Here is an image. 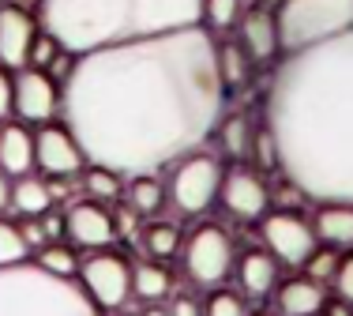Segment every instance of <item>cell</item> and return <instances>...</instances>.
Masks as SVG:
<instances>
[{
  "label": "cell",
  "instance_id": "obj_1",
  "mask_svg": "<svg viewBox=\"0 0 353 316\" xmlns=\"http://www.w3.org/2000/svg\"><path fill=\"white\" fill-rule=\"evenodd\" d=\"M225 113L218 41L207 27L124 41L75 57L61 117L87 166L143 177L207 144Z\"/></svg>",
  "mask_w": 353,
  "mask_h": 316
},
{
  "label": "cell",
  "instance_id": "obj_2",
  "mask_svg": "<svg viewBox=\"0 0 353 316\" xmlns=\"http://www.w3.org/2000/svg\"><path fill=\"white\" fill-rule=\"evenodd\" d=\"M279 170L316 204H353V30L285 53L267 90Z\"/></svg>",
  "mask_w": 353,
  "mask_h": 316
},
{
  "label": "cell",
  "instance_id": "obj_3",
  "mask_svg": "<svg viewBox=\"0 0 353 316\" xmlns=\"http://www.w3.org/2000/svg\"><path fill=\"white\" fill-rule=\"evenodd\" d=\"M38 27L64 53L143 41L173 30L203 27V0H41Z\"/></svg>",
  "mask_w": 353,
  "mask_h": 316
},
{
  "label": "cell",
  "instance_id": "obj_4",
  "mask_svg": "<svg viewBox=\"0 0 353 316\" xmlns=\"http://www.w3.org/2000/svg\"><path fill=\"white\" fill-rule=\"evenodd\" d=\"M0 316H102L79 279H61L41 264L0 268Z\"/></svg>",
  "mask_w": 353,
  "mask_h": 316
},
{
  "label": "cell",
  "instance_id": "obj_5",
  "mask_svg": "<svg viewBox=\"0 0 353 316\" xmlns=\"http://www.w3.org/2000/svg\"><path fill=\"white\" fill-rule=\"evenodd\" d=\"M274 23L282 53H297L353 30V0H282Z\"/></svg>",
  "mask_w": 353,
  "mask_h": 316
},
{
  "label": "cell",
  "instance_id": "obj_6",
  "mask_svg": "<svg viewBox=\"0 0 353 316\" xmlns=\"http://www.w3.org/2000/svg\"><path fill=\"white\" fill-rule=\"evenodd\" d=\"M222 177H225V170L214 155L192 151L188 158H181V162L173 166L165 196H170V204L181 215H203L218 199V192H222Z\"/></svg>",
  "mask_w": 353,
  "mask_h": 316
},
{
  "label": "cell",
  "instance_id": "obj_7",
  "mask_svg": "<svg viewBox=\"0 0 353 316\" xmlns=\"http://www.w3.org/2000/svg\"><path fill=\"white\" fill-rule=\"evenodd\" d=\"M233 237L225 234L222 226L207 222V226H196L181 245V260H184V275H188L196 286H218V282L230 279L233 271Z\"/></svg>",
  "mask_w": 353,
  "mask_h": 316
},
{
  "label": "cell",
  "instance_id": "obj_8",
  "mask_svg": "<svg viewBox=\"0 0 353 316\" xmlns=\"http://www.w3.org/2000/svg\"><path fill=\"white\" fill-rule=\"evenodd\" d=\"M259 237H263L267 253H271L279 264H285V268H305V264L316 256V245H319L312 222H305L301 215H293V211L263 215Z\"/></svg>",
  "mask_w": 353,
  "mask_h": 316
},
{
  "label": "cell",
  "instance_id": "obj_9",
  "mask_svg": "<svg viewBox=\"0 0 353 316\" xmlns=\"http://www.w3.org/2000/svg\"><path fill=\"white\" fill-rule=\"evenodd\" d=\"M79 282L94 297L98 309H117L132 302V264L109 248H98L79 264Z\"/></svg>",
  "mask_w": 353,
  "mask_h": 316
},
{
  "label": "cell",
  "instance_id": "obj_10",
  "mask_svg": "<svg viewBox=\"0 0 353 316\" xmlns=\"http://www.w3.org/2000/svg\"><path fill=\"white\" fill-rule=\"evenodd\" d=\"M15 83V102L12 113L23 124H49L61 113V83L41 68H19L12 76Z\"/></svg>",
  "mask_w": 353,
  "mask_h": 316
},
{
  "label": "cell",
  "instance_id": "obj_11",
  "mask_svg": "<svg viewBox=\"0 0 353 316\" xmlns=\"http://www.w3.org/2000/svg\"><path fill=\"white\" fill-rule=\"evenodd\" d=\"M34 170H41L46 177H79L87 170V155L68 132V124L49 121L34 132Z\"/></svg>",
  "mask_w": 353,
  "mask_h": 316
},
{
  "label": "cell",
  "instance_id": "obj_12",
  "mask_svg": "<svg viewBox=\"0 0 353 316\" xmlns=\"http://www.w3.org/2000/svg\"><path fill=\"white\" fill-rule=\"evenodd\" d=\"M218 199H222V207L233 215V219H241V222L263 219L267 207H271V192H267L263 173L252 170V166H233V170H225Z\"/></svg>",
  "mask_w": 353,
  "mask_h": 316
},
{
  "label": "cell",
  "instance_id": "obj_13",
  "mask_svg": "<svg viewBox=\"0 0 353 316\" xmlns=\"http://www.w3.org/2000/svg\"><path fill=\"white\" fill-rule=\"evenodd\" d=\"M64 237H72V245L87 248V253H98L117 241V219L98 199H75L64 211Z\"/></svg>",
  "mask_w": 353,
  "mask_h": 316
},
{
  "label": "cell",
  "instance_id": "obj_14",
  "mask_svg": "<svg viewBox=\"0 0 353 316\" xmlns=\"http://www.w3.org/2000/svg\"><path fill=\"white\" fill-rule=\"evenodd\" d=\"M38 15L23 12L15 4H0V64L8 72L27 68L30 61V46L38 38Z\"/></svg>",
  "mask_w": 353,
  "mask_h": 316
},
{
  "label": "cell",
  "instance_id": "obj_15",
  "mask_svg": "<svg viewBox=\"0 0 353 316\" xmlns=\"http://www.w3.org/2000/svg\"><path fill=\"white\" fill-rule=\"evenodd\" d=\"M0 170L8 177H27L34 170V132L23 121H4L0 124Z\"/></svg>",
  "mask_w": 353,
  "mask_h": 316
},
{
  "label": "cell",
  "instance_id": "obj_16",
  "mask_svg": "<svg viewBox=\"0 0 353 316\" xmlns=\"http://www.w3.org/2000/svg\"><path fill=\"white\" fill-rule=\"evenodd\" d=\"M327 290L316 279H285L274 290V313L279 316H323Z\"/></svg>",
  "mask_w": 353,
  "mask_h": 316
},
{
  "label": "cell",
  "instance_id": "obj_17",
  "mask_svg": "<svg viewBox=\"0 0 353 316\" xmlns=\"http://www.w3.org/2000/svg\"><path fill=\"white\" fill-rule=\"evenodd\" d=\"M241 46L252 61H267V57L279 53V23H274V12H263V8H252V12L241 15Z\"/></svg>",
  "mask_w": 353,
  "mask_h": 316
},
{
  "label": "cell",
  "instance_id": "obj_18",
  "mask_svg": "<svg viewBox=\"0 0 353 316\" xmlns=\"http://www.w3.org/2000/svg\"><path fill=\"white\" fill-rule=\"evenodd\" d=\"M237 282L245 297H271L279 290V260L271 253H245L237 260Z\"/></svg>",
  "mask_w": 353,
  "mask_h": 316
},
{
  "label": "cell",
  "instance_id": "obj_19",
  "mask_svg": "<svg viewBox=\"0 0 353 316\" xmlns=\"http://www.w3.org/2000/svg\"><path fill=\"white\" fill-rule=\"evenodd\" d=\"M312 230L327 248H353V204H319Z\"/></svg>",
  "mask_w": 353,
  "mask_h": 316
},
{
  "label": "cell",
  "instance_id": "obj_20",
  "mask_svg": "<svg viewBox=\"0 0 353 316\" xmlns=\"http://www.w3.org/2000/svg\"><path fill=\"white\" fill-rule=\"evenodd\" d=\"M8 211H15L19 219H41L46 211H53V185L41 177H15L12 181V199Z\"/></svg>",
  "mask_w": 353,
  "mask_h": 316
},
{
  "label": "cell",
  "instance_id": "obj_21",
  "mask_svg": "<svg viewBox=\"0 0 353 316\" xmlns=\"http://www.w3.org/2000/svg\"><path fill=\"white\" fill-rule=\"evenodd\" d=\"M214 139H218V147H222L225 158L245 162V158H252L256 124H252L245 113H222V121H218V128H214Z\"/></svg>",
  "mask_w": 353,
  "mask_h": 316
},
{
  "label": "cell",
  "instance_id": "obj_22",
  "mask_svg": "<svg viewBox=\"0 0 353 316\" xmlns=\"http://www.w3.org/2000/svg\"><path fill=\"white\" fill-rule=\"evenodd\" d=\"M124 199H128V211H136L139 219L147 215H158L165 207V185L154 177V173H143V177H132L128 188H124Z\"/></svg>",
  "mask_w": 353,
  "mask_h": 316
},
{
  "label": "cell",
  "instance_id": "obj_23",
  "mask_svg": "<svg viewBox=\"0 0 353 316\" xmlns=\"http://www.w3.org/2000/svg\"><path fill=\"white\" fill-rule=\"evenodd\" d=\"M173 290V275L162 268L158 260L150 264H139V268H132V297H139V302H162L165 294Z\"/></svg>",
  "mask_w": 353,
  "mask_h": 316
},
{
  "label": "cell",
  "instance_id": "obj_24",
  "mask_svg": "<svg viewBox=\"0 0 353 316\" xmlns=\"http://www.w3.org/2000/svg\"><path fill=\"white\" fill-rule=\"evenodd\" d=\"M139 245H143V253H147L150 260L162 264V260H170V256L181 253L184 237L176 234V226H170V222H150V226H143Z\"/></svg>",
  "mask_w": 353,
  "mask_h": 316
},
{
  "label": "cell",
  "instance_id": "obj_25",
  "mask_svg": "<svg viewBox=\"0 0 353 316\" xmlns=\"http://www.w3.org/2000/svg\"><path fill=\"white\" fill-rule=\"evenodd\" d=\"M248 72H252V57L245 53V46L241 41H222L218 46V76H222L225 90L241 87L248 79Z\"/></svg>",
  "mask_w": 353,
  "mask_h": 316
},
{
  "label": "cell",
  "instance_id": "obj_26",
  "mask_svg": "<svg viewBox=\"0 0 353 316\" xmlns=\"http://www.w3.org/2000/svg\"><path fill=\"white\" fill-rule=\"evenodd\" d=\"M83 192H87V199H98V204H113L124 192V177L105 170V166H87L83 170Z\"/></svg>",
  "mask_w": 353,
  "mask_h": 316
},
{
  "label": "cell",
  "instance_id": "obj_27",
  "mask_svg": "<svg viewBox=\"0 0 353 316\" xmlns=\"http://www.w3.org/2000/svg\"><path fill=\"white\" fill-rule=\"evenodd\" d=\"M46 271H53V275H61V279H79V256H75V248L68 245H61V241H49V245H41L38 248V260Z\"/></svg>",
  "mask_w": 353,
  "mask_h": 316
},
{
  "label": "cell",
  "instance_id": "obj_28",
  "mask_svg": "<svg viewBox=\"0 0 353 316\" xmlns=\"http://www.w3.org/2000/svg\"><path fill=\"white\" fill-rule=\"evenodd\" d=\"M245 15L241 0H203V23L207 30H233Z\"/></svg>",
  "mask_w": 353,
  "mask_h": 316
},
{
  "label": "cell",
  "instance_id": "obj_29",
  "mask_svg": "<svg viewBox=\"0 0 353 316\" xmlns=\"http://www.w3.org/2000/svg\"><path fill=\"white\" fill-rule=\"evenodd\" d=\"M30 253L27 237H23V230L15 226V222L0 219V268H12V264H23Z\"/></svg>",
  "mask_w": 353,
  "mask_h": 316
},
{
  "label": "cell",
  "instance_id": "obj_30",
  "mask_svg": "<svg viewBox=\"0 0 353 316\" xmlns=\"http://www.w3.org/2000/svg\"><path fill=\"white\" fill-rule=\"evenodd\" d=\"M203 316H252L245 297H237L233 290H218L211 302L203 305Z\"/></svg>",
  "mask_w": 353,
  "mask_h": 316
},
{
  "label": "cell",
  "instance_id": "obj_31",
  "mask_svg": "<svg viewBox=\"0 0 353 316\" xmlns=\"http://www.w3.org/2000/svg\"><path fill=\"white\" fill-rule=\"evenodd\" d=\"M61 57V46H57V38L53 34H46V30H38V38H34V46H30V61H27V68H41L46 72L49 64Z\"/></svg>",
  "mask_w": 353,
  "mask_h": 316
},
{
  "label": "cell",
  "instance_id": "obj_32",
  "mask_svg": "<svg viewBox=\"0 0 353 316\" xmlns=\"http://www.w3.org/2000/svg\"><path fill=\"white\" fill-rule=\"evenodd\" d=\"M252 158L259 170H279V147H274L271 128H256V144H252Z\"/></svg>",
  "mask_w": 353,
  "mask_h": 316
},
{
  "label": "cell",
  "instance_id": "obj_33",
  "mask_svg": "<svg viewBox=\"0 0 353 316\" xmlns=\"http://www.w3.org/2000/svg\"><path fill=\"white\" fill-rule=\"evenodd\" d=\"M342 256L339 253H316L312 260H308V279H316L319 286L323 282H334V271H339Z\"/></svg>",
  "mask_w": 353,
  "mask_h": 316
},
{
  "label": "cell",
  "instance_id": "obj_34",
  "mask_svg": "<svg viewBox=\"0 0 353 316\" xmlns=\"http://www.w3.org/2000/svg\"><path fill=\"white\" fill-rule=\"evenodd\" d=\"M334 297H342L346 305H353V253L342 256L339 271H334Z\"/></svg>",
  "mask_w": 353,
  "mask_h": 316
},
{
  "label": "cell",
  "instance_id": "obj_35",
  "mask_svg": "<svg viewBox=\"0 0 353 316\" xmlns=\"http://www.w3.org/2000/svg\"><path fill=\"white\" fill-rule=\"evenodd\" d=\"M12 102H15V83L8 76V68L0 64V121L12 117Z\"/></svg>",
  "mask_w": 353,
  "mask_h": 316
},
{
  "label": "cell",
  "instance_id": "obj_36",
  "mask_svg": "<svg viewBox=\"0 0 353 316\" xmlns=\"http://www.w3.org/2000/svg\"><path fill=\"white\" fill-rule=\"evenodd\" d=\"M23 237H27V245L30 248H41V245H49V237H46V230H41V219H23Z\"/></svg>",
  "mask_w": 353,
  "mask_h": 316
},
{
  "label": "cell",
  "instance_id": "obj_37",
  "mask_svg": "<svg viewBox=\"0 0 353 316\" xmlns=\"http://www.w3.org/2000/svg\"><path fill=\"white\" fill-rule=\"evenodd\" d=\"M170 316H203V305H199L196 297L181 294V297H176V302L170 305Z\"/></svg>",
  "mask_w": 353,
  "mask_h": 316
},
{
  "label": "cell",
  "instance_id": "obj_38",
  "mask_svg": "<svg viewBox=\"0 0 353 316\" xmlns=\"http://www.w3.org/2000/svg\"><path fill=\"white\" fill-rule=\"evenodd\" d=\"M8 199H12V177H8L4 170H0V215L8 211Z\"/></svg>",
  "mask_w": 353,
  "mask_h": 316
},
{
  "label": "cell",
  "instance_id": "obj_39",
  "mask_svg": "<svg viewBox=\"0 0 353 316\" xmlns=\"http://www.w3.org/2000/svg\"><path fill=\"white\" fill-rule=\"evenodd\" d=\"M323 313H327V316H353V305H346V302H342V297H339V302H334L331 309H327V305H323Z\"/></svg>",
  "mask_w": 353,
  "mask_h": 316
},
{
  "label": "cell",
  "instance_id": "obj_40",
  "mask_svg": "<svg viewBox=\"0 0 353 316\" xmlns=\"http://www.w3.org/2000/svg\"><path fill=\"white\" fill-rule=\"evenodd\" d=\"M4 4H15V8H23V12H30V15H38V8H41V0H4Z\"/></svg>",
  "mask_w": 353,
  "mask_h": 316
},
{
  "label": "cell",
  "instance_id": "obj_41",
  "mask_svg": "<svg viewBox=\"0 0 353 316\" xmlns=\"http://www.w3.org/2000/svg\"><path fill=\"white\" fill-rule=\"evenodd\" d=\"M143 316H170V309H162V305H147Z\"/></svg>",
  "mask_w": 353,
  "mask_h": 316
},
{
  "label": "cell",
  "instance_id": "obj_42",
  "mask_svg": "<svg viewBox=\"0 0 353 316\" xmlns=\"http://www.w3.org/2000/svg\"><path fill=\"white\" fill-rule=\"evenodd\" d=\"M252 316H279V313H252Z\"/></svg>",
  "mask_w": 353,
  "mask_h": 316
}]
</instances>
